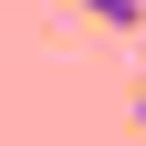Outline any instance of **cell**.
<instances>
[{"instance_id":"6da1fadb","label":"cell","mask_w":146,"mask_h":146,"mask_svg":"<svg viewBox=\"0 0 146 146\" xmlns=\"http://www.w3.org/2000/svg\"><path fill=\"white\" fill-rule=\"evenodd\" d=\"M73 11H84V21H104V31H136V21H146V0H73Z\"/></svg>"},{"instance_id":"7a4b0ae2","label":"cell","mask_w":146,"mask_h":146,"mask_svg":"<svg viewBox=\"0 0 146 146\" xmlns=\"http://www.w3.org/2000/svg\"><path fill=\"white\" fill-rule=\"evenodd\" d=\"M136 136H146V104H136Z\"/></svg>"}]
</instances>
